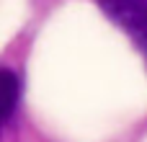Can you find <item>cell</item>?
Returning a JSON list of instances; mask_svg holds the SVG:
<instances>
[{"label": "cell", "instance_id": "cell-1", "mask_svg": "<svg viewBox=\"0 0 147 142\" xmlns=\"http://www.w3.org/2000/svg\"><path fill=\"white\" fill-rule=\"evenodd\" d=\"M106 18H111L140 49L147 62V0H96Z\"/></svg>", "mask_w": 147, "mask_h": 142}, {"label": "cell", "instance_id": "cell-2", "mask_svg": "<svg viewBox=\"0 0 147 142\" xmlns=\"http://www.w3.org/2000/svg\"><path fill=\"white\" fill-rule=\"evenodd\" d=\"M18 96H21L18 75L13 70H8V67H0V132L13 119L16 106H18Z\"/></svg>", "mask_w": 147, "mask_h": 142}]
</instances>
